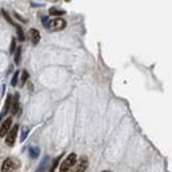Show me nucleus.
I'll return each instance as SVG.
<instances>
[{"instance_id":"obj_1","label":"nucleus","mask_w":172,"mask_h":172,"mask_svg":"<svg viewBox=\"0 0 172 172\" xmlns=\"http://www.w3.org/2000/svg\"><path fill=\"white\" fill-rule=\"evenodd\" d=\"M77 162V154L72 152L70 155H68V158L61 163L60 171L58 172H70V168H73V165Z\"/></svg>"},{"instance_id":"obj_2","label":"nucleus","mask_w":172,"mask_h":172,"mask_svg":"<svg viewBox=\"0 0 172 172\" xmlns=\"http://www.w3.org/2000/svg\"><path fill=\"white\" fill-rule=\"evenodd\" d=\"M20 162L16 160L14 158H7L2 164V172H14L19 168Z\"/></svg>"},{"instance_id":"obj_3","label":"nucleus","mask_w":172,"mask_h":172,"mask_svg":"<svg viewBox=\"0 0 172 172\" xmlns=\"http://www.w3.org/2000/svg\"><path fill=\"white\" fill-rule=\"evenodd\" d=\"M66 28V21L61 17H57L50 20L49 23V31H62Z\"/></svg>"},{"instance_id":"obj_4","label":"nucleus","mask_w":172,"mask_h":172,"mask_svg":"<svg viewBox=\"0 0 172 172\" xmlns=\"http://www.w3.org/2000/svg\"><path fill=\"white\" fill-rule=\"evenodd\" d=\"M17 131H19V126H14L12 129L8 131V134L5 135V144L12 147L15 144V141H16V136H17Z\"/></svg>"},{"instance_id":"obj_5","label":"nucleus","mask_w":172,"mask_h":172,"mask_svg":"<svg viewBox=\"0 0 172 172\" xmlns=\"http://www.w3.org/2000/svg\"><path fill=\"white\" fill-rule=\"evenodd\" d=\"M87 165H89L87 158H86V156H82V158L80 159V160H78V163L73 165L74 168H73L70 172H85L86 168H87Z\"/></svg>"},{"instance_id":"obj_6","label":"nucleus","mask_w":172,"mask_h":172,"mask_svg":"<svg viewBox=\"0 0 172 172\" xmlns=\"http://www.w3.org/2000/svg\"><path fill=\"white\" fill-rule=\"evenodd\" d=\"M11 113L14 114V115H19L20 114V103H19V94H15V97H14V99H12V102H11Z\"/></svg>"},{"instance_id":"obj_7","label":"nucleus","mask_w":172,"mask_h":172,"mask_svg":"<svg viewBox=\"0 0 172 172\" xmlns=\"http://www.w3.org/2000/svg\"><path fill=\"white\" fill-rule=\"evenodd\" d=\"M11 125H12V118H7L2 123V129H0V136L5 138V135L8 134V131L11 130Z\"/></svg>"},{"instance_id":"obj_8","label":"nucleus","mask_w":172,"mask_h":172,"mask_svg":"<svg viewBox=\"0 0 172 172\" xmlns=\"http://www.w3.org/2000/svg\"><path fill=\"white\" fill-rule=\"evenodd\" d=\"M29 36H31V41L33 45H37L40 42V33L37 29H31L29 31Z\"/></svg>"},{"instance_id":"obj_9","label":"nucleus","mask_w":172,"mask_h":172,"mask_svg":"<svg viewBox=\"0 0 172 172\" xmlns=\"http://www.w3.org/2000/svg\"><path fill=\"white\" fill-rule=\"evenodd\" d=\"M11 102H12V95L8 94V95H7V99H5V105H4L3 113H2V115H0V120H2V119L4 118L5 114H7V113L9 111V109H11Z\"/></svg>"},{"instance_id":"obj_10","label":"nucleus","mask_w":172,"mask_h":172,"mask_svg":"<svg viewBox=\"0 0 172 172\" xmlns=\"http://www.w3.org/2000/svg\"><path fill=\"white\" fill-rule=\"evenodd\" d=\"M66 12L64 11V9H60V8H56V7H50L49 8V15L50 16H62V15H65Z\"/></svg>"},{"instance_id":"obj_11","label":"nucleus","mask_w":172,"mask_h":172,"mask_svg":"<svg viewBox=\"0 0 172 172\" xmlns=\"http://www.w3.org/2000/svg\"><path fill=\"white\" fill-rule=\"evenodd\" d=\"M21 53H23V48L21 47H17L15 50V62L16 65H20L21 62Z\"/></svg>"},{"instance_id":"obj_12","label":"nucleus","mask_w":172,"mask_h":172,"mask_svg":"<svg viewBox=\"0 0 172 172\" xmlns=\"http://www.w3.org/2000/svg\"><path fill=\"white\" fill-rule=\"evenodd\" d=\"M48 163H49V156H45L42 159V162H41V164H40V167L37 168V171L36 172H44L47 168H48Z\"/></svg>"},{"instance_id":"obj_13","label":"nucleus","mask_w":172,"mask_h":172,"mask_svg":"<svg viewBox=\"0 0 172 172\" xmlns=\"http://www.w3.org/2000/svg\"><path fill=\"white\" fill-rule=\"evenodd\" d=\"M28 151H29V155H31L32 159H37L40 155V148L39 147H29Z\"/></svg>"},{"instance_id":"obj_14","label":"nucleus","mask_w":172,"mask_h":172,"mask_svg":"<svg viewBox=\"0 0 172 172\" xmlns=\"http://www.w3.org/2000/svg\"><path fill=\"white\" fill-rule=\"evenodd\" d=\"M61 159H62V155H58V156L54 159L53 163H52V165H50V168H49V172H54V171H56V168L58 167V163H60Z\"/></svg>"},{"instance_id":"obj_15","label":"nucleus","mask_w":172,"mask_h":172,"mask_svg":"<svg viewBox=\"0 0 172 172\" xmlns=\"http://www.w3.org/2000/svg\"><path fill=\"white\" fill-rule=\"evenodd\" d=\"M29 78V74H28V70H23L21 72V78H20V86H24L25 84H27V81Z\"/></svg>"},{"instance_id":"obj_16","label":"nucleus","mask_w":172,"mask_h":172,"mask_svg":"<svg viewBox=\"0 0 172 172\" xmlns=\"http://www.w3.org/2000/svg\"><path fill=\"white\" fill-rule=\"evenodd\" d=\"M16 33H17V39L19 41H24L25 40V36H24V32H23V28L20 27V25H16Z\"/></svg>"},{"instance_id":"obj_17","label":"nucleus","mask_w":172,"mask_h":172,"mask_svg":"<svg viewBox=\"0 0 172 172\" xmlns=\"http://www.w3.org/2000/svg\"><path fill=\"white\" fill-rule=\"evenodd\" d=\"M2 15H3V17H4L5 20H7V21H8V23H9L11 25H14V27H16V25H17V24H16V23H15L14 20H12V17H11V16L8 15V12L5 11V9H2Z\"/></svg>"},{"instance_id":"obj_18","label":"nucleus","mask_w":172,"mask_h":172,"mask_svg":"<svg viewBox=\"0 0 172 172\" xmlns=\"http://www.w3.org/2000/svg\"><path fill=\"white\" fill-rule=\"evenodd\" d=\"M28 134H29V129H28L27 126H23V127H21V135H20V142H24L25 139H27Z\"/></svg>"},{"instance_id":"obj_19","label":"nucleus","mask_w":172,"mask_h":172,"mask_svg":"<svg viewBox=\"0 0 172 172\" xmlns=\"http://www.w3.org/2000/svg\"><path fill=\"white\" fill-rule=\"evenodd\" d=\"M41 21H42V25H44V27H45L47 29H49V23H50L49 17H48V16H41Z\"/></svg>"},{"instance_id":"obj_20","label":"nucleus","mask_w":172,"mask_h":172,"mask_svg":"<svg viewBox=\"0 0 172 172\" xmlns=\"http://www.w3.org/2000/svg\"><path fill=\"white\" fill-rule=\"evenodd\" d=\"M17 81H19V72H16V73L14 74V77H12V81H11V85L15 87V86L17 85Z\"/></svg>"},{"instance_id":"obj_21","label":"nucleus","mask_w":172,"mask_h":172,"mask_svg":"<svg viewBox=\"0 0 172 172\" xmlns=\"http://www.w3.org/2000/svg\"><path fill=\"white\" fill-rule=\"evenodd\" d=\"M16 50V39H12V42H11V49H9V52L11 53H14Z\"/></svg>"},{"instance_id":"obj_22","label":"nucleus","mask_w":172,"mask_h":172,"mask_svg":"<svg viewBox=\"0 0 172 172\" xmlns=\"http://www.w3.org/2000/svg\"><path fill=\"white\" fill-rule=\"evenodd\" d=\"M14 16H15L16 19H19V20H20L21 23H27V20H25V19H24V17H21L20 15H19V14H17V12H15V14H14Z\"/></svg>"},{"instance_id":"obj_23","label":"nucleus","mask_w":172,"mask_h":172,"mask_svg":"<svg viewBox=\"0 0 172 172\" xmlns=\"http://www.w3.org/2000/svg\"><path fill=\"white\" fill-rule=\"evenodd\" d=\"M31 5L32 7H42V3H35V2H31Z\"/></svg>"},{"instance_id":"obj_24","label":"nucleus","mask_w":172,"mask_h":172,"mask_svg":"<svg viewBox=\"0 0 172 172\" xmlns=\"http://www.w3.org/2000/svg\"><path fill=\"white\" fill-rule=\"evenodd\" d=\"M102 172H111V171H102Z\"/></svg>"}]
</instances>
